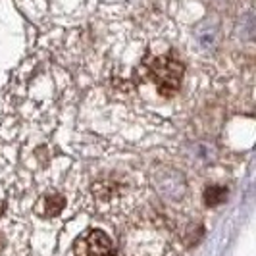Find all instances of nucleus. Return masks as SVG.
<instances>
[{
  "label": "nucleus",
  "instance_id": "f257e3e1",
  "mask_svg": "<svg viewBox=\"0 0 256 256\" xmlns=\"http://www.w3.org/2000/svg\"><path fill=\"white\" fill-rule=\"evenodd\" d=\"M148 79L156 85L162 96H174L181 87L183 64L174 56H156L148 60Z\"/></svg>",
  "mask_w": 256,
  "mask_h": 256
},
{
  "label": "nucleus",
  "instance_id": "f03ea898",
  "mask_svg": "<svg viewBox=\"0 0 256 256\" xmlns=\"http://www.w3.org/2000/svg\"><path fill=\"white\" fill-rule=\"evenodd\" d=\"M72 256H118L112 239L100 230L81 233L74 243Z\"/></svg>",
  "mask_w": 256,
  "mask_h": 256
},
{
  "label": "nucleus",
  "instance_id": "7ed1b4c3",
  "mask_svg": "<svg viewBox=\"0 0 256 256\" xmlns=\"http://www.w3.org/2000/svg\"><path fill=\"white\" fill-rule=\"evenodd\" d=\"M66 206V198L62 194H56V192H50V194H44L37 204V212L44 218H50V216H58Z\"/></svg>",
  "mask_w": 256,
  "mask_h": 256
},
{
  "label": "nucleus",
  "instance_id": "20e7f679",
  "mask_svg": "<svg viewBox=\"0 0 256 256\" xmlns=\"http://www.w3.org/2000/svg\"><path fill=\"white\" fill-rule=\"evenodd\" d=\"M224 200H226V189H222V187H210V189H206L204 202L208 206H216L220 202H224Z\"/></svg>",
  "mask_w": 256,
  "mask_h": 256
}]
</instances>
